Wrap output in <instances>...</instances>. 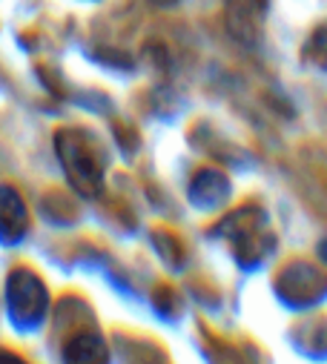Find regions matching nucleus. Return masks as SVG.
Returning <instances> with one entry per match:
<instances>
[{
	"label": "nucleus",
	"instance_id": "f257e3e1",
	"mask_svg": "<svg viewBox=\"0 0 327 364\" xmlns=\"http://www.w3.org/2000/svg\"><path fill=\"white\" fill-rule=\"evenodd\" d=\"M58 152H60V161L72 178V184L84 187L87 193H95L101 187V169L92 161L87 144L80 141L77 132H60L58 135Z\"/></svg>",
	"mask_w": 327,
	"mask_h": 364
},
{
	"label": "nucleus",
	"instance_id": "f03ea898",
	"mask_svg": "<svg viewBox=\"0 0 327 364\" xmlns=\"http://www.w3.org/2000/svg\"><path fill=\"white\" fill-rule=\"evenodd\" d=\"M262 15H264V0H224V18L227 29L238 41H253L256 32L262 29Z\"/></svg>",
	"mask_w": 327,
	"mask_h": 364
},
{
	"label": "nucleus",
	"instance_id": "7ed1b4c3",
	"mask_svg": "<svg viewBox=\"0 0 327 364\" xmlns=\"http://www.w3.org/2000/svg\"><path fill=\"white\" fill-rule=\"evenodd\" d=\"M104 361V347L92 336H77L66 347V364H101Z\"/></svg>",
	"mask_w": 327,
	"mask_h": 364
},
{
	"label": "nucleus",
	"instance_id": "20e7f679",
	"mask_svg": "<svg viewBox=\"0 0 327 364\" xmlns=\"http://www.w3.org/2000/svg\"><path fill=\"white\" fill-rule=\"evenodd\" d=\"M0 364H23V361H18V358H12L6 353H0Z\"/></svg>",
	"mask_w": 327,
	"mask_h": 364
}]
</instances>
